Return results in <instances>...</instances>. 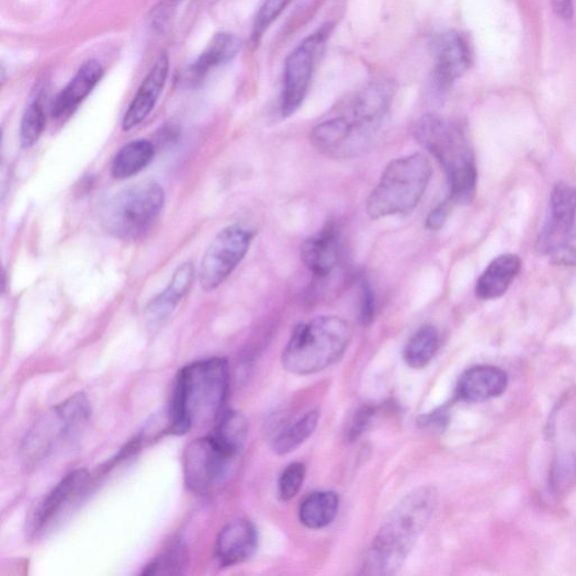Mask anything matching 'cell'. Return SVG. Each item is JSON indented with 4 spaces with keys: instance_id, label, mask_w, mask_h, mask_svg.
Masks as SVG:
<instances>
[{
    "instance_id": "obj_1",
    "label": "cell",
    "mask_w": 576,
    "mask_h": 576,
    "mask_svg": "<svg viewBox=\"0 0 576 576\" xmlns=\"http://www.w3.org/2000/svg\"><path fill=\"white\" fill-rule=\"evenodd\" d=\"M395 84L392 80L372 81L313 129L315 147L327 157L348 160L369 153L376 144L391 109Z\"/></svg>"
},
{
    "instance_id": "obj_2",
    "label": "cell",
    "mask_w": 576,
    "mask_h": 576,
    "mask_svg": "<svg viewBox=\"0 0 576 576\" xmlns=\"http://www.w3.org/2000/svg\"><path fill=\"white\" fill-rule=\"evenodd\" d=\"M230 368L225 359L194 362L177 375L170 402V430L184 434L214 425L225 413Z\"/></svg>"
},
{
    "instance_id": "obj_3",
    "label": "cell",
    "mask_w": 576,
    "mask_h": 576,
    "mask_svg": "<svg viewBox=\"0 0 576 576\" xmlns=\"http://www.w3.org/2000/svg\"><path fill=\"white\" fill-rule=\"evenodd\" d=\"M437 504L432 487L406 496L388 513L365 558L364 572L387 576L400 569L428 526Z\"/></svg>"
},
{
    "instance_id": "obj_4",
    "label": "cell",
    "mask_w": 576,
    "mask_h": 576,
    "mask_svg": "<svg viewBox=\"0 0 576 576\" xmlns=\"http://www.w3.org/2000/svg\"><path fill=\"white\" fill-rule=\"evenodd\" d=\"M414 133L417 142L444 169L452 202L471 204L476 194L477 169L463 129L444 117L427 114L418 121Z\"/></svg>"
},
{
    "instance_id": "obj_5",
    "label": "cell",
    "mask_w": 576,
    "mask_h": 576,
    "mask_svg": "<svg viewBox=\"0 0 576 576\" xmlns=\"http://www.w3.org/2000/svg\"><path fill=\"white\" fill-rule=\"evenodd\" d=\"M351 340L347 321L334 316L301 324L283 350V368L295 375H312L338 363Z\"/></svg>"
},
{
    "instance_id": "obj_6",
    "label": "cell",
    "mask_w": 576,
    "mask_h": 576,
    "mask_svg": "<svg viewBox=\"0 0 576 576\" xmlns=\"http://www.w3.org/2000/svg\"><path fill=\"white\" fill-rule=\"evenodd\" d=\"M432 174L429 159L414 154L391 161L366 201L373 219L411 213L425 195Z\"/></svg>"
},
{
    "instance_id": "obj_7",
    "label": "cell",
    "mask_w": 576,
    "mask_h": 576,
    "mask_svg": "<svg viewBox=\"0 0 576 576\" xmlns=\"http://www.w3.org/2000/svg\"><path fill=\"white\" fill-rule=\"evenodd\" d=\"M92 417L84 394H75L42 415L26 433L22 455L29 465H36L70 445L87 428Z\"/></svg>"
},
{
    "instance_id": "obj_8",
    "label": "cell",
    "mask_w": 576,
    "mask_h": 576,
    "mask_svg": "<svg viewBox=\"0 0 576 576\" xmlns=\"http://www.w3.org/2000/svg\"><path fill=\"white\" fill-rule=\"evenodd\" d=\"M165 191L155 181L121 190L101 207L102 225L120 239H137L156 223L165 206Z\"/></svg>"
},
{
    "instance_id": "obj_9",
    "label": "cell",
    "mask_w": 576,
    "mask_h": 576,
    "mask_svg": "<svg viewBox=\"0 0 576 576\" xmlns=\"http://www.w3.org/2000/svg\"><path fill=\"white\" fill-rule=\"evenodd\" d=\"M239 455L213 432L191 442L184 452V478L195 495L210 496L228 479Z\"/></svg>"
},
{
    "instance_id": "obj_10",
    "label": "cell",
    "mask_w": 576,
    "mask_h": 576,
    "mask_svg": "<svg viewBox=\"0 0 576 576\" xmlns=\"http://www.w3.org/2000/svg\"><path fill=\"white\" fill-rule=\"evenodd\" d=\"M253 233L240 225L219 231L206 249L200 268V284L204 292L223 285L247 255Z\"/></svg>"
},
{
    "instance_id": "obj_11",
    "label": "cell",
    "mask_w": 576,
    "mask_h": 576,
    "mask_svg": "<svg viewBox=\"0 0 576 576\" xmlns=\"http://www.w3.org/2000/svg\"><path fill=\"white\" fill-rule=\"evenodd\" d=\"M330 30V26H324L309 35L286 59L281 104L283 117H290L302 105Z\"/></svg>"
},
{
    "instance_id": "obj_12",
    "label": "cell",
    "mask_w": 576,
    "mask_h": 576,
    "mask_svg": "<svg viewBox=\"0 0 576 576\" xmlns=\"http://www.w3.org/2000/svg\"><path fill=\"white\" fill-rule=\"evenodd\" d=\"M90 479L84 470L68 474L37 506L29 522V533L35 538L47 530L82 495Z\"/></svg>"
},
{
    "instance_id": "obj_13",
    "label": "cell",
    "mask_w": 576,
    "mask_h": 576,
    "mask_svg": "<svg viewBox=\"0 0 576 576\" xmlns=\"http://www.w3.org/2000/svg\"><path fill=\"white\" fill-rule=\"evenodd\" d=\"M551 218L539 237L538 248L550 255L568 244L576 217V188L558 183L551 195Z\"/></svg>"
},
{
    "instance_id": "obj_14",
    "label": "cell",
    "mask_w": 576,
    "mask_h": 576,
    "mask_svg": "<svg viewBox=\"0 0 576 576\" xmlns=\"http://www.w3.org/2000/svg\"><path fill=\"white\" fill-rule=\"evenodd\" d=\"M434 65V80L441 90H445L461 78L471 63L467 44L455 31L438 34L431 42Z\"/></svg>"
},
{
    "instance_id": "obj_15",
    "label": "cell",
    "mask_w": 576,
    "mask_h": 576,
    "mask_svg": "<svg viewBox=\"0 0 576 576\" xmlns=\"http://www.w3.org/2000/svg\"><path fill=\"white\" fill-rule=\"evenodd\" d=\"M341 256L340 231L330 223L309 237L301 248V259L317 279L329 278L338 268Z\"/></svg>"
},
{
    "instance_id": "obj_16",
    "label": "cell",
    "mask_w": 576,
    "mask_h": 576,
    "mask_svg": "<svg viewBox=\"0 0 576 576\" xmlns=\"http://www.w3.org/2000/svg\"><path fill=\"white\" fill-rule=\"evenodd\" d=\"M257 544L253 523L244 518L236 519L219 531L215 541V557L221 566L238 565L255 554Z\"/></svg>"
},
{
    "instance_id": "obj_17",
    "label": "cell",
    "mask_w": 576,
    "mask_h": 576,
    "mask_svg": "<svg viewBox=\"0 0 576 576\" xmlns=\"http://www.w3.org/2000/svg\"><path fill=\"white\" fill-rule=\"evenodd\" d=\"M169 72V59L160 55L144 79L137 95L132 100L122 121V128L129 131L142 124L155 109L166 84Z\"/></svg>"
},
{
    "instance_id": "obj_18",
    "label": "cell",
    "mask_w": 576,
    "mask_h": 576,
    "mask_svg": "<svg viewBox=\"0 0 576 576\" xmlns=\"http://www.w3.org/2000/svg\"><path fill=\"white\" fill-rule=\"evenodd\" d=\"M508 376L499 368L475 366L460 379L458 395L466 403H483L500 396L507 388Z\"/></svg>"
},
{
    "instance_id": "obj_19",
    "label": "cell",
    "mask_w": 576,
    "mask_h": 576,
    "mask_svg": "<svg viewBox=\"0 0 576 576\" xmlns=\"http://www.w3.org/2000/svg\"><path fill=\"white\" fill-rule=\"evenodd\" d=\"M104 69L97 60L87 61L76 76L57 97L53 104L52 113L56 118H65L88 98L102 80Z\"/></svg>"
},
{
    "instance_id": "obj_20",
    "label": "cell",
    "mask_w": 576,
    "mask_h": 576,
    "mask_svg": "<svg viewBox=\"0 0 576 576\" xmlns=\"http://www.w3.org/2000/svg\"><path fill=\"white\" fill-rule=\"evenodd\" d=\"M240 39L229 33H218L210 42L205 52L184 74L183 81L189 86L199 84L215 67L231 61L240 52Z\"/></svg>"
},
{
    "instance_id": "obj_21",
    "label": "cell",
    "mask_w": 576,
    "mask_h": 576,
    "mask_svg": "<svg viewBox=\"0 0 576 576\" xmlns=\"http://www.w3.org/2000/svg\"><path fill=\"white\" fill-rule=\"evenodd\" d=\"M194 276V266L191 261L180 266L168 287L148 304L146 317L150 324L158 325L169 318L192 287Z\"/></svg>"
},
{
    "instance_id": "obj_22",
    "label": "cell",
    "mask_w": 576,
    "mask_h": 576,
    "mask_svg": "<svg viewBox=\"0 0 576 576\" xmlns=\"http://www.w3.org/2000/svg\"><path fill=\"white\" fill-rule=\"evenodd\" d=\"M521 260L517 255L507 253L492 261L476 283L475 294L479 300L490 301L501 297L521 271Z\"/></svg>"
},
{
    "instance_id": "obj_23",
    "label": "cell",
    "mask_w": 576,
    "mask_h": 576,
    "mask_svg": "<svg viewBox=\"0 0 576 576\" xmlns=\"http://www.w3.org/2000/svg\"><path fill=\"white\" fill-rule=\"evenodd\" d=\"M155 153V146L146 139L126 144L113 159L112 176L118 181L131 179L153 161Z\"/></svg>"
},
{
    "instance_id": "obj_24",
    "label": "cell",
    "mask_w": 576,
    "mask_h": 576,
    "mask_svg": "<svg viewBox=\"0 0 576 576\" xmlns=\"http://www.w3.org/2000/svg\"><path fill=\"white\" fill-rule=\"evenodd\" d=\"M339 498L335 493L323 492L309 495L300 507L302 524L309 529H323L337 517Z\"/></svg>"
},
{
    "instance_id": "obj_25",
    "label": "cell",
    "mask_w": 576,
    "mask_h": 576,
    "mask_svg": "<svg viewBox=\"0 0 576 576\" xmlns=\"http://www.w3.org/2000/svg\"><path fill=\"white\" fill-rule=\"evenodd\" d=\"M438 330L430 325L423 326L408 341L404 358L416 370L426 368L434 358L439 348Z\"/></svg>"
},
{
    "instance_id": "obj_26",
    "label": "cell",
    "mask_w": 576,
    "mask_h": 576,
    "mask_svg": "<svg viewBox=\"0 0 576 576\" xmlns=\"http://www.w3.org/2000/svg\"><path fill=\"white\" fill-rule=\"evenodd\" d=\"M320 419L317 410L308 411L285 428L273 441V450L279 455H287L298 449L314 433Z\"/></svg>"
},
{
    "instance_id": "obj_27",
    "label": "cell",
    "mask_w": 576,
    "mask_h": 576,
    "mask_svg": "<svg viewBox=\"0 0 576 576\" xmlns=\"http://www.w3.org/2000/svg\"><path fill=\"white\" fill-rule=\"evenodd\" d=\"M217 438L240 454L248 436V421L235 410H225L211 430Z\"/></svg>"
},
{
    "instance_id": "obj_28",
    "label": "cell",
    "mask_w": 576,
    "mask_h": 576,
    "mask_svg": "<svg viewBox=\"0 0 576 576\" xmlns=\"http://www.w3.org/2000/svg\"><path fill=\"white\" fill-rule=\"evenodd\" d=\"M47 115L39 98L33 100L27 106L21 123V145L29 149L33 147L46 128Z\"/></svg>"
},
{
    "instance_id": "obj_29",
    "label": "cell",
    "mask_w": 576,
    "mask_h": 576,
    "mask_svg": "<svg viewBox=\"0 0 576 576\" xmlns=\"http://www.w3.org/2000/svg\"><path fill=\"white\" fill-rule=\"evenodd\" d=\"M189 554L182 544H174L144 568V575L182 574L187 568Z\"/></svg>"
},
{
    "instance_id": "obj_30",
    "label": "cell",
    "mask_w": 576,
    "mask_h": 576,
    "mask_svg": "<svg viewBox=\"0 0 576 576\" xmlns=\"http://www.w3.org/2000/svg\"><path fill=\"white\" fill-rule=\"evenodd\" d=\"M292 0H263L253 22L251 39L258 43L266 31L281 16Z\"/></svg>"
},
{
    "instance_id": "obj_31",
    "label": "cell",
    "mask_w": 576,
    "mask_h": 576,
    "mask_svg": "<svg viewBox=\"0 0 576 576\" xmlns=\"http://www.w3.org/2000/svg\"><path fill=\"white\" fill-rule=\"evenodd\" d=\"M306 468L302 463L290 464L279 479V496L290 501L297 496L305 479Z\"/></svg>"
},
{
    "instance_id": "obj_32",
    "label": "cell",
    "mask_w": 576,
    "mask_h": 576,
    "mask_svg": "<svg viewBox=\"0 0 576 576\" xmlns=\"http://www.w3.org/2000/svg\"><path fill=\"white\" fill-rule=\"evenodd\" d=\"M375 296L370 283L365 280H361V323L364 326H370L375 318Z\"/></svg>"
},
{
    "instance_id": "obj_33",
    "label": "cell",
    "mask_w": 576,
    "mask_h": 576,
    "mask_svg": "<svg viewBox=\"0 0 576 576\" xmlns=\"http://www.w3.org/2000/svg\"><path fill=\"white\" fill-rule=\"evenodd\" d=\"M373 415L374 410L372 408H363L354 415L347 430L348 440L353 441L358 439L366 430Z\"/></svg>"
},
{
    "instance_id": "obj_34",
    "label": "cell",
    "mask_w": 576,
    "mask_h": 576,
    "mask_svg": "<svg viewBox=\"0 0 576 576\" xmlns=\"http://www.w3.org/2000/svg\"><path fill=\"white\" fill-rule=\"evenodd\" d=\"M450 212V204L442 202L436 206L426 219V228L430 231H438L444 227Z\"/></svg>"
},
{
    "instance_id": "obj_35",
    "label": "cell",
    "mask_w": 576,
    "mask_h": 576,
    "mask_svg": "<svg viewBox=\"0 0 576 576\" xmlns=\"http://www.w3.org/2000/svg\"><path fill=\"white\" fill-rule=\"evenodd\" d=\"M551 256V262L558 266H576V248L568 245H565L556 250H554Z\"/></svg>"
},
{
    "instance_id": "obj_36",
    "label": "cell",
    "mask_w": 576,
    "mask_h": 576,
    "mask_svg": "<svg viewBox=\"0 0 576 576\" xmlns=\"http://www.w3.org/2000/svg\"><path fill=\"white\" fill-rule=\"evenodd\" d=\"M552 9L557 18L571 20L573 16V0H552Z\"/></svg>"
}]
</instances>
